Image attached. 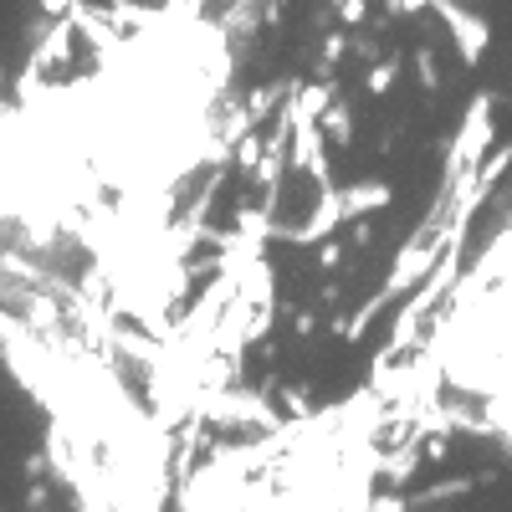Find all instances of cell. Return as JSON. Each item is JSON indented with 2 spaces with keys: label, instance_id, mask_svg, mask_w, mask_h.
Masks as SVG:
<instances>
[{
  "label": "cell",
  "instance_id": "obj_8",
  "mask_svg": "<svg viewBox=\"0 0 512 512\" xmlns=\"http://www.w3.org/2000/svg\"><path fill=\"white\" fill-rule=\"evenodd\" d=\"M415 72H420V88H425V93L441 88V62H436L431 47H415Z\"/></svg>",
  "mask_w": 512,
  "mask_h": 512
},
{
  "label": "cell",
  "instance_id": "obj_6",
  "mask_svg": "<svg viewBox=\"0 0 512 512\" xmlns=\"http://www.w3.org/2000/svg\"><path fill=\"white\" fill-rule=\"evenodd\" d=\"M333 98H338V93H333V82L318 77V82H308V88H297V93H292V113H297V118H318Z\"/></svg>",
  "mask_w": 512,
  "mask_h": 512
},
{
  "label": "cell",
  "instance_id": "obj_5",
  "mask_svg": "<svg viewBox=\"0 0 512 512\" xmlns=\"http://www.w3.org/2000/svg\"><path fill=\"white\" fill-rule=\"evenodd\" d=\"M318 123H323V134H328V144H354V108L344 103V98H333L323 113H318Z\"/></svg>",
  "mask_w": 512,
  "mask_h": 512
},
{
  "label": "cell",
  "instance_id": "obj_17",
  "mask_svg": "<svg viewBox=\"0 0 512 512\" xmlns=\"http://www.w3.org/2000/svg\"><path fill=\"white\" fill-rule=\"evenodd\" d=\"M292 328H297V333H303V338H308V333L318 328V318H313V313H297V318H292Z\"/></svg>",
  "mask_w": 512,
  "mask_h": 512
},
{
  "label": "cell",
  "instance_id": "obj_3",
  "mask_svg": "<svg viewBox=\"0 0 512 512\" xmlns=\"http://www.w3.org/2000/svg\"><path fill=\"white\" fill-rule=\"evenodd\" d=\"M338 226H344V205H338V185H333V190H318V210H313L303 226H272V236L287 241V246H318Z\"/></svg>",
  "mask_w": 512,
  "mask_h": 512
},
{
  "label": "cell",
  "instance_id": "obj_10",
  "mask_svg": "<svg viewBox=\"0 0 512 512\" xmlns=\"http://www.w3.org/2000/svg\"><path fill=\"white\" fill-rule=\"evenodd\" d=\"M318 246H323V251H318V262H323V267H328V272H333V267H338V262H344V246H338V241H333V236H323V241H318Z\"/></svg>",
  "mask_w": 512,
  "mask_h": 512
},
{
  "label": "cell",
  "instance_id": "obj_4",
  "mask_svg": "<svg viewBox=\"0 0 512 512\" xmlns=\"http://www.w3.org/2000/svg\"><path fill=\"white\" fill-rule=\"evenodd\" d=\"M395 200V190L384 180H354L338 190V205H344V221H359V216H374V210H384Z\"/></svg>",
  "mask_w": 512,
  "mask_h": 512
},
{
  "label": "cell",
  "instance_id": "obj_12",
  "mask_svg": "<svg viewBox=\"0 0 512 512\" xmlns=\"http://www.w3.org/2000/svg\"><path fill=\"white\" fill-rule=\"evenodd\" d=\"M77 6H82V0H41V16L57 21V16H72Z\"/></svg>",
  "mask_w": 512,
  "mask_h": 512
},
{
  "label": "cell",
  "instance_id": "obj_15",
  "mask_svg": "<svg viewBox=\"0 0 512 512\" xmlns=\"http://www.w3.org/2000/svg\"><path fill=\"white\" fill-rule=\"evenodd\" d=\"M384 6H390V16H415V11L431 6V0H384Z\"/></svg>",
  "mask_w": 512,
  "mask_h": 512
},
{
  "label": "cell",
  "instance_id": "obj_18",
  "mask_svg": "<svg viewBox=\"0 0 512 512\" xmlns=\"http://www.w3.org/2000/svg\"><path fill=\"white\" fill-rule=\"evenodd\" d=\"M0 98H6V77H0Z\"/></svg>",
  "mask_w": 512,
  "mask_h": 512
},
{
  "label": "cell",
  "instance_id": "obj_11",
  "mask_svg": "<svg viewBox=\"0 0 512 512\" xmlns=\"http://www.w3.org/2000/svg\"><path fill=\"white\" fill-rule=\"evenodd\" d=\"M456 492H472V477H456V482L431 487V502H446V497H456Z\"/></svg>",
  "mask_w": 512,
  "mask_h": 512
},
{
  "label": "cell",
  "instance_id": "obj_16",
  "mask_svg": "<svg viewBox=\"0 0 512 512\" xmlns=\"http://www.w3.org/2000/svg\"><path fill=\"white\" fill-rule=\"evenodd\" d=\"M420 451L431 456V461H446V456H451V441H446V436H431V441H425Z\"/></svg>",
  "mask_w": 512,
  "mask_h": 512
},
{
  "label": "cell",
  "instance_id": "obj_7",
  "mask_svg": "<svg viewBox=\"0 0 512 512\" xmlns=\"http://www.w3.org/2000/svg\"><path fill=\"white\" fill-rule=\"evenodd\" d=\"M400 82V57L390 52V57H379V62H369V77H364V88H369V98H384Z\"/></svg>",
  "mask_w": 512,
  "mask_h": 512
},
{
  "label": "cell",
  "instance_id": "obj_1",
  "mask_svg": "<svg viewBox=\"0 0 512 512\" xmlns=\"http://www.w3.org/2000/svg\"><path fill=\"white\" fill-rule=\"evenodd\" d=\"M292 108V103H287ZM292 169H303V175H313L318 190H333V175H328V134L318 118H297L292 113Z\"/></svg>",
  "mask_w": 512,
  "mask_h": 512
},
{
  "label": "cell",
  "instance_id": "obj_13",
  "mask_svg": "<svg viewBox=\"0 0 512 512\" xmlns=\"http://www.w3.org/2000/svg\"><path fill=\"white\" fill-rule=\"evenodd\" d=\"M282 405H287L292 420H308V400H303V390H282Z\"/></svg>",
  "mask_w": 512,
  "mask_h": 512
},
{
  "label": "cell",
  "instance_id": "obj_2",
  "mask_svg": "<svg viewBox=\"0 0 512 512\" xmlns=\"http://www.w3.org/2000/svg\"><path fill=\"white\" fill-rule=\"evenodd\" d=\"M431 11L446 21V31H451V41H456V52H461V62L466 67H477L482 57H487V41H492V26L477 16V11H466V6H456V0H431Z\"/></svg>",
  "mask_w": 512,
  "mask_h": 512
},
{
  "label": "cell",
  "instance_id": "obj_9",
  "mask_svg": "<svg viewBox=\"0 0 512 512\" xmlns=\"http://www.w3.org/2000/svg\"><path fill=\"white\" fill-rule=\"evenodd\" d=\"M349 52V36L344 31H333V36H323V62H318V77H333V62Z\"/></svg>",
  "mask_w": 512,
  "mask_h": 512
},
{
  "label": "cell",
  "instance_id": "obj_14",
  "mask_svg": "<svg viewBox=\"0 0 512 512\" xmlns=\"http://www.w3.org/2000/svg\"><path fill=\"white\" fill-rule=\"evenodd\" d=\"M338 16H344L349 26H359V21L369 16V0H344V6H338Z\"/></svg>",
  "mask_w": 512,
  "mask_h": 512
}]
</instances>
